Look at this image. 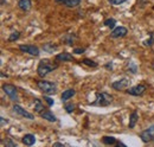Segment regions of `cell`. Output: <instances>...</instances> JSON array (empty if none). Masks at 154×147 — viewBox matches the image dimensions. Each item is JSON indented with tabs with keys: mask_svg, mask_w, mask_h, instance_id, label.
Returning <instances> with one entry per match:
<instances>
[{
	"mask_svg": "<svg viewBox=\"0 0 154 147\" xmlns=\"http://www.w3.org/2000/svg\"><path fill=\"white\" fill-rule=\"evenodd\" d=\"M58 68V63H52L50 59H42L39 62L38 68H37V74H38L40 77H45L46 75L56 70Z\"/></svg>",
	"mask_w": 154,
	"mask_h": 147,
	"instance_id": "cell-1",
	"label": "cell"
},
{
	"mask_svg": "<svg viewBox=\"0 0 154 147\" xmlns=\"http://www.w3.org/2000/svg\"><path fill=\"white\" fill-rule=\"evenodd\" d=\"M113 101V96L110 94L106 92H96V99L95 101L93 102L94 106H108L110 105Z\"/></svg>",
	"mask_w": 154,
	"mask_h": 147,
	"instance_id": "cell-2",
	"label": "cell"
},
{
	"mask_svg": "<svg viewBox=\"0 0 154 147\" xmlns=\"http://www.w3.org/2000/svg\"><path fill=\"white\" fill-rule=\"evenodd\" d=\"M37 87L43 92V94H46V95H52L57 90L56 83L49 82V81H38L37 82Z\"/></svg>",
	"mask_w": 154,
	"mask_h": 147,
	"instance_id": "cell-3",
	"label": "cell"
},
{
	"mask_svg": "<svg viewBox=\"0 0 154 147\" xmlns=\"http://www.w3.org/2000/svg\"><path fill=\"white\" fill-rule=\"evenodd\" d=\"M2 90L14 102H18L19 99H18V92H17V88L12 84H4L2 86Z\"/></svg>",
	"mask_w": 154,
	"mask_h": 147,
	"instance_id": "cell-4",
	"label": "cell"
},
{
	"mask_svg": "<svg viewBox=\"0 0 154 147\" xmlns=\"http://www.w3.org/2000/svg\"><path fill=\"white\" fill-rule=\"evenodd\" d=\"M19 50L25 52V54H29L31 56H38L39 55V49L38 46L33 45V44H26V45H19Z\"/></svg>",
	"mask_w": 154,
	"mask_h": 147,
	"instance_id": "cell-5",
	"label": "cell"
},
{
	"mask_svg": "<svg viewBox=\"0 0 154 147\" xmlns=\"http://www.w3.org/2000/svg\"><path fill=\"white\" fill-rule=\"evenodd\" d=\"M140 138L142 139L143 142H148V141L154 140V125H152L147 129H145L143 132H141L140 133Z\"/></svg>",
	"mask_w": 154,
	"mask_h": 147,
	"instance_id": "cell-6",
	"label": "cell"
},
{
	"mask_svg": "<svg viewBox=\"0 0 154 147\" xmlns=\"http://www.w3.org/2000/svg\"><path fill=\"white\" fill-rule=\"evenodd\" d=\"M146 89L147 88H146L145 84H137L135 87H132V88L127 89V92L129 95H133V96H141V95H143V92H146Z\"/></svg>",
	"mask_w": 154,
	"mask_h": 147,
	"instance_id": "cell-7",
	"label": "cell"
},
{
	"mask_svg": "<svg viewBox=\"0 0 154 147\" xmlns=\"http://www.w3.org/2000/svg\"><path fill=\"white\" fill-rule=\"evenodd\" d=\"M129 86V80L127 78H122V80H119L112 83V88L115 89V90H123L126 88H128Z\"/></svg>",
	"mask_w": 154,
	"mask_h": 147,
	"instance_id": "cell-8",
	"label": "cell"
},
{
	"mask_svg": "<svg viewBox=\"0 0 154 147\" xmlns=\"http://www.w3.org/2000/svg\"><path fill=\"white\" fill-rule=\"evenodd\" d=\"M13 110H14L17 114H19L20 116L25 117V119H29V120H33V119H35V116H33L31 113L26 111L24 108H21V107L18 106V105H14V106H13Z\"/></svg>",
	"mask_w": 154,
	"mask_h": 147,
	"instance_id": "cell-9",
	"label": "cell"
},
{
	"mask_svg": "<svg viewBox=\"0 0 154 147\" xmlns=\"http://www.w3.org/2000/svg\"><path fill=\"white\" fill-rule=\"evenodd\" d=\"M127 33H128V30H127L126 27L119 26V27H116V29H114V30L112 31L110 37H112V38H120V37H125Z\"/></svg>",
	"mask_w": 154,
	"mask_h": 147,
	"instance_id": "cell-10",
	"label": "cell"
},
{
	"mask_svg": "<svg viewBox=\"0 0 154 147\" xmlns=\"http://www.w3.org/2000/svg\"><path fill=\"white\" fill-rule=\"evenodd\" d=\"M56 61L57 62H72V61H75V58L69 52H62L56 56Z\"/></svg>",
	"mask_w": 154,
	"mask_h": 147,
	"instance_id": "cell-11",
	"label": "cell"
},
{
	"mask_svg": "<svg viewBox=\"0 0 154 147\" xmlns=\"http://www.w3.org/2000/svg\"><path fill=\"white\" fill-rule=\"evenodd\" d=\"M40 116H42L44 120H48V121H50V122H56V121H57L56 116H55L50 110H43V111L40 113Z\"/></svg>",
	"mask_w": 154,
	"mask_h": 147,
	"instance_id": "cell-12",
	"label": "cell"
},
{
	"mask_svg": "<svg viewBox=\"0 0 154 147\" xmlns=\"http://www.w3.org/2000/svg\"><path fill=\"white\" fill-rule=\"evenodd\" d=\"M36 142V138L33 134H25L23 138V144L26 146H32Z\"/></svg>",
	"mask_w": 154,
	"mask_h": 147,
	"instance_id": "cell-13",
	"label": "cell"
},
{
	"mask_svg": "<svg viewBox=\"0 0 154 147\" xmlns=\"http://www.w3.org/2000/svg\"><path fill=\"white\" fill-rule=\"evenodd\" d=\"M75 94H76L75 89H68V90L63 92L62 96H60V99H62V101H63V102H66V101H68V100H70Z\"/></svg>",
	"mask_w": 154,
	"mask_h": 147,
	"instance_id": "cell-14",
	"label": "cell"
},
{
	"mask_svg": "<svg viewBox=\"0 0 154 147\" xmlns=\"http://www.w3.org/2000/svg\"><path fill=\"white\" fill-rule=\"evenodd\" d=\"M18 6L23 11H29L31 8V6H32V2H31V0H19Z\"/></svg>",
	"mask_w": 154,
	"mask_h": 147,
	"instance_id": "cell-15",
	"label": "cell"
},
{
	"mask_svg": "<svg viewBox=\"0 0 154 147\" xmlns=\"http://www.w3.org/2000/svg\"><path fill=\"white\" fill-rule=\"evenodd\" d=\"M139 120V115L136 113V110H134L132 114H131V117H129V128H134L136 122Z\"/></svg>",
	"mask_w": 154,
	"mask_h": 147,
	"instance_id": "cell-16",
	"label": "cell"
},
{
	"mask_svg": "<svg viewBox=\"0 0 154 147\" xmlns=\"http://www.w3.org/2000/svg\"><path fill=\"white\" fill-rule=\"evenodd\" d=\"M35 110L37 111V113H42L43 110H45V108H44V105L42 103V101L39 100V99H36L35 100Z\"/></svg>",
	"mask_w": 154,
	"mask_h": 147,
	"instance_id": "cell-17",
	"label": "cell"
},
{
	"mask_svg": "<svg viewBox=\"0 0 154 147\" xmlns=\"http://www.w3.org/2000/svg\"><path fill=\"white\" fill-rule=\"evenodd\" d=\"M102 141H103V144H106V145H116L117 142H116V139L114 136H103L102 138Z\"/></svg>",
	"mask_w": 154,
	"mask_h": 147,
	"instance_id": "cell-18",
	"label": "cell"
},
{
	"mask_svg": "<svg viewBox=\"0 0 154 147\" xmlns=\"http://www.w3.org/2000/svg\"><path fill=\"white\" fill-rule=\"evenodd\" d=\"M43 49H44L45 51H48V52H52L54 50L57 49V45H54V44H51V43H48V44H44V45H43Z\"/></svg>",
	"mask_w": 154,
	"mask_h": 147,
	"instance_id": "cell-19",
	"label": "cell"
},
{
	"mask_svg": "<svg viewBox=\"0 0 154 147\" xmlns=\"http://www.w3.org/2000/svg\"><path fill=\"white\" fill-rule=\"evenodd\" d=\"M81 4V0H66V2L64 4L66 7H76Z\"/></svg>",
	"mask_w": 154,
	"mask_h": 147,
	"instance_id": "cell-20",
	"label": "cell"
},
{
	"mask_svg": "<svg viewBox=\"0 0 154 147\" xmlns=\"http://www.w3.org/2000/svg\"><path fill=\"white\" fill-rule=\"evenodd\" d=\"M115 24H116V20L114 18H109V19H106L104 20V25L107 26V27H114L115 26Z\"/></svg>",
	"mask_w": 154,
	"mask_h": 147,
	"instance_id": "cell-21",
	"label": "cell"
},
{
	"mask_svg": "<svg viewBox=\"0 0 154 147\" xmlns=\"http://www.w3.org/2000/svg\"><path fill=\"white\" fill-rule=\"evenodd\" d=\"M82 63L85 64V65H88V67H93V68H96L97 67V63H95V62L91 61V59H88V58H84V59L82 61Z\"/></svg>",
	"mask_w": 154,
	"mask_h": 147,
	"instance_id": "cell-22",
	"label": "cell"
},
{
	"mask_svg": "<svg viewBox=\"0 0 154 147\" xmlns=\"http://www.w3.org/2000/svg\"><path fill=\"white\" fill-rule=\"evenodd\" d=\"M19 37H20V32H18V31L12 32V33L10 35V37H8V42H14V40H17Z\"/></svg>",
	"mask_w": 154,
	"mask_h": 147,
	"instance_id": "cell-23",
	"label": "cell"
},
{
	"mask_svg": "<svg viewBox=\"0 0 154 147\" xmlns=\"http://www.w3.org/2000/svg\"><path fill=\"white\" fill-rule=\"evenodd\" d=\"M143 44H145L146 46H151V45H153L154 44V33H151V38H149L148 40L143 42Z\"/></svg>",
	"mask_w": 154,
	"mask_h": 147,
	"instance_id": "cell-24",
	"label": "cell"
},
{
	"mask_svg": "<svg viewBox=\"0 0 154 147\" xmlns=\"http://www.w3.org/2000/svg\"><path fill=\"white\" fill-rule=\"evenodd\" d=\"M64 108H65V110H66L68 113H72L74 109H75V106H74L72 103H66V105L64 106Z\"/></svg>",
	"mask_w": 154,
	"mask_h": 147,
	"instance_id": "cell-25",
	"label": "cell"
},
{
	"mask_svg": "<svg viewBox=\"0 0 154 147\" xmlns=\"http://www.w3.org/2000/svg\"><path fill=\"white\" fill-rule=\"evenodd\" d=\"M6 147H16L17 146V144L16 142H13V141H11V139H7L6 141H5V144H4Z\"/></svg>",
	"mask_w": 154,
	"mask_h": 147,
	"instance_id": "cell-26",
	"label": "cell"
},
{
	"mask_svg": "<svg viewBox=\"0 0 154 147\" xmlns=\"http://www.w3.org/2000/svg\"><path fill=\"white\" fill-rule=\"evenodd\" d=\"M44 100L46 101V103L51 107V106H54V100L51 99V97H49V96H44Z\"/></svg>",
	"mask_w": 154,
	"mask_h": 147,
	"instance_id": "cell-27",
	"label": "cell"
},
{
	"mask_svg": "<svg viewBox=\"0 0 154 147\" xmlns=\"http://www.w3.org/2000/svg\"><path fill=\"white\" fill-rule=\"evenodd\" d=\"M112 5H120V4H123L125 1H127V0H108Z\"/></svg>",
	"mask_w": 154,
	"mask_h": 147,
	"instance_id": "cell-28",
	"label": "cell"
},
{
	"mask_svg": "<svg viewBox=\"0 0 154 147\" xmlns=\"http://www.w3.org/2000/svg\"><path fill=\"white\" fill-rule=\"evenodd\" d=\"M84 51H85L84 48H82V49H75V50H74V54H83Z\"/></svg>",
	"mask_w": 154,
	"mask_h": 147,
	"instance_id": "cell-29",
	"label": "cell"
},
{
	"mask_svg": "<svg viewBox=\"0 0 154 147\" xmlns=\"http://www.w3.org/2000/svg\"><path fill=\"white\" fill-rule=\"evenodd\" d=\"M57 4H65L66 2V0H55Z\"/></svg>",
	"mask_w": 154,
	"mask_h": 147,
	"instance_id": "cell-30",
	"label": "cell"
},
{
	"mask_svg": "<svg viewBox=\"0 0 154 147\" xmlns=\"http://www.w3.org/2000/svg\"><path fill=\"white\" fill-rule=\"evenodd\" d=\"M0 120H1V126H4V125H5V121H7V120H5L4 117H1Z\"/></svg>",
	"mask_w": 154,
	"mask_h": 147,
	"instance_id": "cell-31",
	"label": "cell"
},
{
	"mask_svg": "<svg viewBox=\"0 0 154 147\" xmlns=\"http://www.w3.org/2000/svg\"><path fill=\"white\" fill-rule=\"evenodd\" d=\"M54 146L57 147V146H64V145H63V144H60V142H56V144H54Z\"/></svg>",
	"mask_w": 154,
	"mask_h": 147,
	"instance_id": "cell-32",
	"label": "cell"
},
{
	"mask_svg": "<svg viewBox=\"0 0 154 147\" xmlns=\"http://www.w3.org/2000/svg\"><path fill=\"white\" fill-rule=\"evenodd\" d=\"M106 68H107V69H112V64H107Z\"/></svg>",
	"mask_w": 154,
	"mask_h": 147,
	"instance_id": "cell-33",
	"label": "cell"
},
{
	"mask_svg": "<svg viewBox=\"0 0 154 147\" xmlns=\"http://www.w3.org/2000/svg\"><path fill=\"white\" fill-rule=\"evenodd\" d=\"M1 4L4 5V4H5V0H1Z\"/></svg>",
	"mask_w": 154,
	"mask_h": 147,
	"instance_id": "cell-34",
	"label": "cell"
}]
</instances>
